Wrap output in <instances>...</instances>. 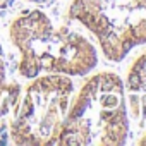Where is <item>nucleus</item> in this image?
I'll use <instances>...</instances> for the list:
<instances>
[{"mask_svg":"<svg viewBox=\"0 0 146 146\" xmlns=\"http://www.w3.org/2000/svg\"><path fill=\"white\" fill-rule=\"evenodd\" d=\"M9 38L19 53L17 70L28 79L41 74L86 76L98 64L96 48L83 33L53 24L36 9L12 19Z\"/></svg>","mask_w":146,"mask_h":146,"instance_id":"1","label":"nucleus"},{"mask_svg":"<svg viewBox=\"0 0 146 146\" xmlns=\"http://www.w3.org/2000/svg\"><path fill=\"white\" fill-rule=\"evenodd\" d=\"M129 137L124 81L115 72H96L72 96L57 144L120 146Z\"/></svg>","mask_w":146,"mask_h":146,"instance_id":"2","label":"nucleus"},{"mask_svg":"<svg viewBox=\"0 0 146 146\" xmlns=\"http://www.w3.org/2000/svg\"><path fill=\"white\" fill-rule=\"evenodd\" d=\"M72 96L74 83L70 76L41 74L33 78L14 110L9 125L11 141L21 146L57 144Z\"/></svg>","mask_w":146,"mask_h":146,"instance_id":"3","label":"nucleus"},{"mask_svg":"<svg viewBox=\"0 0 146 146\" xmlns=\"http://www.w3.org/2000/svg\"><path fill=\"white\" fill-rule=\"evenodd\" d=\"M69 17L96 38L112 62L146 45V0H72Z\"/></svg>","mask_w":146,"mask_h":146,"instance_id":"4","label":"nucleus"},{"mask_svg":"<svg viewBox=\"0 0 146 146\" xmlns=\"http://www.w3.org/2000/svg\"><path fill=\"white\" fill-rule=\"evenodd\" d=\"M125 96L129 100V112L134 119L146 124V50L131 64L124 83Z\"/></svg>","mask_w":146,"mask_h":146,"instance_id":"5","label":"nucleus"},{"mask_svg":"<svg viewBox=\"0 0 146 146\" xmlns=\"http://www.w3.org/2000/svg\"><path fill=\"white\" fill-rule=\"evenodd\" d=\"M12 84H7V79H5V65H4V60L0 58V108H2V103L5 100V95L9 93Z\"/></svg>","mask_w":146,"mask_h":146,"instance_id":"6","label":"nucleus"},{"mask_svg":"<svg viewBox=\"0 0 146 146\" xmlns=\"http://www.w3.org/2000/svg\"><path fill=\"white\" fill-rule=\"evenodd\" d=\"M26 2H33V4H45V2H50V0H26Z\"/></svg>","mask_w":146,"mask_h":146,"instance_id":"7","label":"nucleus"},{"mask_svg":"<svg viewBox=\"0 0 146 146\" xmlns=\"http://www.w3.org/2000/svg\"><path fill=\"white\" fill-rule=\"evenodd\" d=\"M137 143H139V144H143V146H146V134H144V136H143V137H141Z\"/></svg>","mask_w":146,"mask_h":146,"instance_id":"8","label":"nucleus"},{"mask_svg":"<svg viewBox=\"0 0 146 146\" xmlns=\"http://www.w3.org/2000/svg\"><path fill=\"white\" fill-rule=\"evenodd\" d=\"M0 4H2V0H0Z\"/></svg>","mask_w":146,"mask_h":146,"instance_id":"9","label":"nucleus"}]
</instances>
